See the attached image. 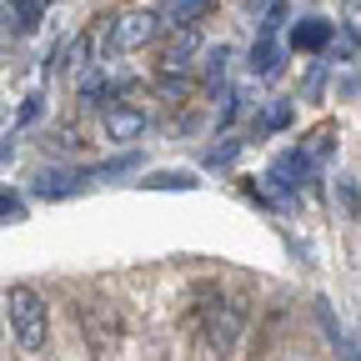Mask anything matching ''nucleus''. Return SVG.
Instances as JSON below:
<instances>
[{
	"instance_id": "obj_1",
	"label": "nucleus",
	"mask_w": 361,
	"mask_h": 361,
	"mask_svg": "<svg viewBox=\"0 0 361 361\" xmlns=\"http://www.w3.org/2000/svg\"><path fill=\"white\" fill-rule=\"evenodd\" d=\"M6 322H11V336L20 351H40L45 336H51V316H45V301L35 286H16L6 296Z\"/></svg>"
},
{
	"instance_id": "obj_2",
	"label": "nucleus",
	"mask_w": 361,
	"mask_h": 361,
	"mask_svg": "<svg viewBox=\"0 0 361 361\" xmlns=\"http://www.w3.org/2000/svg\"><path fill=\"white\" fill-rule=\"evenodd\" d=\"M241 322H246V311H241V301H231V296H211V301L196 306V326L206 331V346L221 351V356L236 346Z\"/></svg>"
},
{
	"instance_id": "obj_3",
	"label": "nucleus",
	"mask_w": 361,
	"mask_h": 361,
	"mask_svg": "<svg viewBox=\"0 0 361 361\" xmlns=\"http://www.w3.org/2000/svg\"><path fill=\"white\" fill-rule=\"evenodd\" d=\"M161 16L156 11H121L116 20H111V45L116 51H146V45H156L161 40Z\"/></svg>"
},
{
	"instance_id": "obj_4",
	"label": "nucleus",
	"mask_w": 361,
	"mask_h": 361,
	"mask_svg": "<svg viewBox=\"0 0 361 361\" xmlns=\"http://www.w3.org/2000/svg\"><path fill=\"white\" fill-rule=\"evenodd\" d=\"M196 51H201V35H196V25H176V30L161 40V51H156V71H161V80L186 75V71L196 66Z\"/></svg>"
},
{
	"instance_id": "obj_5",
	"label": "nucleus",
	"mask_w": 361,
	"mask_h": 361,
	"mask_svg": "<svg viewBox=\"0 0 361 361\" xmlns=\"http://www.w3.org/2000/svg\"><path fill=\"white\" fill-rule=\"evenodd\" d=\"M291 45L301 56H316V51H326L331 45V20H322V16H306V20H296V30H291Z\"/></svg>"
},
{
	"instance_id": "obj_6",
	"label": "nucleus",
	"mask_w": 361,
	"mask_h": 361,
	"mask_svg": "<svg viewBox=\"0 0 361 361\" xmlns=\"http://www.w3.org/2000/svg\"><path fill=\"white\" fill-rule=\"evenodd\" d=\"M146 130V111L141 106H111L106 111V135L111 141H135Z\"/></svg>"
},
{
	"instance_id": "obj_7",
	"label": "nucleus",
	"mask_w": 361,
	"mask_h": 361,
	"mask_svg": "<svg viewBox=\"0 0 361 361\" xmlns=\"http://www.w3.org/2000/svg\"><path fill=\"white\" fill-rule=\"evenodd\" d=\"M276 71H281V45L271 35H261L251 45V75H276Z\"/></svg>"
},
{
	"instance_id": "obj_8",
	"label": "nucleus",
	"mask_w": 361,
	"mask_h": 361,
	"mask_svg": "<svg viewBox=\"0 0 361 361\" xmlns=\"http://www.w3.org/2000/svg\"><path fill=\"white\" fill-rule=\"evenodd\" d=\"M211 11V0H171V6H166V16H161V25H196L201 16Z\"/></svg>"
},
{
	"instance_id": "obj_9",
	"label": "nucleus",
	"mask_w": 361,
	"mask_h": 361,
	"mask_svg": "<svg viewBox=\"0 0 361 361\" xmlns=\"http://www.w3.org/2000/svg\"><path fill=\"white\" fill-rule=\"evenodd\" d=\"M146 186H156V191H176V186H180V191H196L201 180H196L191 171H161V176H151V180H146Z\"/></svg>"
},
{
	"instance_id": "obj_10",
	"label": "nucleus",
	"mask_w": 361,
	"mask_h": 361,
	"mask_svg": "<svg viewBox=\"0 0 361 361\" xmlns=\"http://www.w3.org/2000/svg\"><path fill=\"white\" fill-rule=\"evenodd\" d=\"M40 25V0H16V30H35Z\"/></svg>"
},
{
	"instance_id": "obj_11",
	"label": "nucleus",
	"mask_w": 361,
	"mask_h": 361,
	"mask_svg": "<svg viewBox=\"0 0 361 361\" xmlns=\"http://www.w3.org/2000/svg\"><path fill=\"white\" fill-rule=\"evenodd\" d=\"M326 151H331V126L311 130V135H306V151H301V156H306V161H322Z\"/></svg>"
},
{
	"instance_id": "obj_12",
	"label": "nucleus",
	"mask_w": 361,
	"mask_h": 361,
	"mask_svg": "<svg viewBox=\"0 0 361 361\" xmlns=\"http://www.w3.org/2000/svg\"><path fill=\"white\" fill-rule=\"evenodd\" d=\"M286 121H291V106H286V101H276L266 116H256V126H261V130H281Z\"/></svg>"
},
{
	"instance_id": "obj_13",
	"label": "nucleus",
	"mask_w": 361,
	"mask_h": 361,
	"mask_svg": "<svg viewBox=\"0 0 361 361\" xmlns=\"http://www.w3.org/2000/svg\"><path fill=\"white\" fill-rule=\"evenodd\" d=\"M226 61H231V51H226V45H221V51H211V56H206V85H216V80L226 75Z\"/></svg>"
},
{
	"instance_id": "obj_14",
	"label": "nucleus",
	"mask_w": 361,
	"mask_h": 361,
	"mask_svg": "<svg viewBox=\"0 0 361 361\" xmlns=\"http://www.w3.org/2000/svg\"><path fill=\"white\" fill-rule=\"evenodd\" d=\"M20 211H25V206H20V196H16V191H0V221H16Z\"/></svg>"
},
{
	"instance_id": "obj_15",
	"label": "nucleus",
	"mask_w": 361,
	"mask_h": 361,
	"mask_svg": "<svg viewBox=\"0 0 361 361\" xmlns=\"http://www.w3.org/2000/svg\"><path fill=\"white\" fill-rule=\"evenodd\" d=\"M281 20H286V6H281V0H276V6H271V11H266V35H271V30H276Z\"/></svg>"
}]
</instances>
